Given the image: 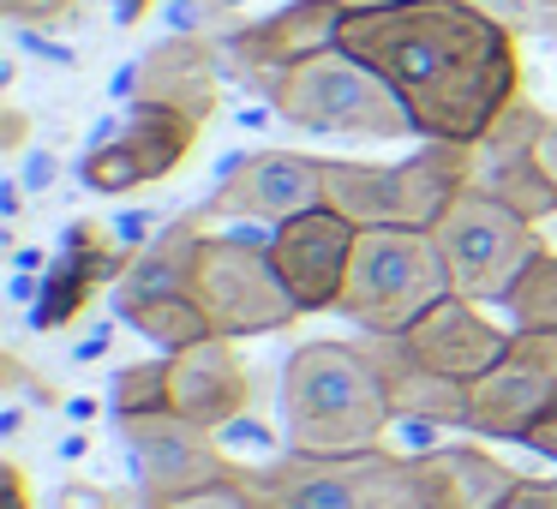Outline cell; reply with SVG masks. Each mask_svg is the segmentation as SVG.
<instances>
[{
  "instance_id": "6da1fadb",
  "label": "cell",
  "mask_w": 557,
  "mask_h": 509,
  "mask_svg": "<svg viewBox=\"0 0 557 509\" xmlns=\"http://www.w3.org/2000/svg\"><path fill=\"white\" fill-rule=\"evenodd\" d=\"M366 61L401 109L413 114L420 138L444 145H480L521 90V37L485 18L468 0H401L348 13L342 42Z\"/></svg>"
},
{
  "instance_id": "7a4b0ae2",
  "label": "cell",
  "mask_w": 557,
  "mask_h": 509,
  "mask_svg": "<svg viewBox=\"0 0 557 509\" xmlns=\"http://www.w3.org/2000/svg\"><path fill=\"white\" fill-rule=\"evenodd\" d=\"M282 432L294 456H360L384 449L389 420H401L377 372L372 342H306L282 365Z\"/></svg>"
},
{
  "instance_id": "3957f363",
  "label": "cell",
  "mask_w": 557,
  "mask_h": 509,
  "mask_svg": "<svg viewBox=\"0 0 557 509\" xmlns=\"http://www.w3.org/2000/svg\"><path fill=\"white\" fill-rule=\"evenodd\" d=\"M480 181V145L425 138L401 162H324V204L354 228H437L444 210Z\"/></svg>"
},
{
  "instance_id": "277c9868",
  "label": "cell",
  "mask_w": 557,
  "mask_h": 509,
  "mask_svg": "<svg viewBox=\"0 0 557 509\" xmlns=\"http://www.w3.org/2000/svg\"><path fill=\"white\" fill-rule=\"evenodd\" d=\"M264 97L300 133L377 138V145H389V138H420L413 133V114L401 109V97L366 61H354L348 49H324L312 61L288 66Z\"/></svg>"
},
{
  "instance_id": "5b68a950",
  "label": "cell",
  "mask_w": 557,
  "mask_h": 509,
  "mask_svg": "<svg viewBox=\"0 0 557 509\" xmlns=\"http://www.w3.org/2000/svg\"><path fill=\"white\" fill-rule=\"evenodd\" d=\"M437 300H449V270L432 228H360L348 294L336 312L366 336H401Z\"/></svg>"
},
{
  "instance_id": "8992f818",
  "label": "cell",
  "mask_w": 557,
  "mask_h": 509,
  "mask_svg": "<svg viewBox=\"0 0 557 509\" xmlns=\"http://www.w3.org/2000/svg\"><path fill=\"white\" fill-rule=\"evenodd\" d=\"M270 509H437L413 456L360 449V456H276L246 468Z\"/></svg>"
},
{
  "instance_id": "52a82bcc",
  "label": "cell",
  "mask_w": 557,
  "mask_h": 509,
  "mask_svg": "<svg viewBox=\"0 0 557 509\" xmlns=\"http://www.w3.org/2000/svg\"><path fill=\"white\" fill-rule=\"evenodd\" d=\"M432 240H437V252H444L449 294H461V300H473V306H485V300L504 306L509 288H516V276L533 264V252H545L540 222L516 216V210L497 204L480 186H468V193L444 210Z\"/></svg>"
},
{
  "instance_id": "ba28073f",
  "label": "cell",
  "mask_w": 557,
  "mask_h": 509,
  "mask_svg": "<svg viewBox=\"0 0 557 509\" xmlns=\"http://www.w3.org/2000/svg\"><path fill=\"white\" fill-rule=\"evenodd\" d=\"M193 300L205 306L210 330L228 342L246 336H276L300 318L276 276L270 240H246V234H205L193 252Z\"/></svg>"
},
{
  "instance_id": "9c48e42d",
  "label": "cell",
  "mask_w": 557,
  "mask_h": 509,
  "mask_svg": "<svg viewBox=\"0 0 557 509\" xmlns=\"http://www.w3.org/2000/svg\"><path fill=\"white\" fill-rule=\"evenodd\" d=\"M121 437H126L138 485H145V509L193 497V492H205V485H222V480L240 473V461L222 456L205 425L181 420V413H169V408L162 413H121Z\"/></svg>"
},
{
  "instance_id": "30bf717a",
  "label": "cell",
  "mask_w": 557,
  "mask_h": 509,
  "mask_svg": "<svg viewBox=\"0 0 557 509\" xmlns=\"http://www.w3.org/2000/svg\"><path fill=\"white\" fill-rule=\"evenodd\" d=\"M557 401V336L516 330L509 353L468 384V432L528 444V432Z\"/></svg>"
},
{
  "instance_id": "8fae6325",
  "label": "cell",
  "mask_w": 557,
  "mask_h": 509,
  "mask_svg": "<svg viewBox=\"0 0 557 509\" xmlns=\"http://www.w3.org/2000/svg\"><path fill=\"white\" fill-rule=\"evenodd\" d=\"M354 246H360V228L330 204L300 210V216L270 228V258H276V276L288 288V300L300 306V318L336 312L342 306L348 270H354Z\"/></svg>"
},
{
  "instance_id": "7c38bea8",
  "label": "cell",
  "mask_w": 557,
  "mask_h": 509,
  "mask_svg": "<svg viewBox=\"0 0 557 509\" xmlns=\"http://www.w3.org/2000/svg\"><path fill=\"white\" fill-rule=\"evenodd\" d=\"M198 133H205V121H193V114L157 109V102H133L126 126L109 145L90 150V157L78 162V174H85L90 193H109V198L138 193V186H150V181H169V174L198 150Z\"/></svg>"
},
{
  "instance_id": "4fadbf2b",
  "label": "cell",
  "mask_w": 557,
  "mask_h": 509,
  "mask_svg": "<svg viewBox=\"0 0 557 509\" xmlns=\"http://www.w3.org/2000/svg\"><path fill=\"white\" fill-rule=\"evenodd\" d=\"M342 25H348V0H288L282 13H264L252 25L228 30L222 54L252 90H270L288 66L312 61V54L336 49Z\"/></svg>"
},
{
  "instance_id": "5bb4252c",
  "label": "cell",
  "mask_w": 557,
  "mask_h": 509,
  "mask_svg": "<svg viewBox=\"0 0 557 509\" xmlns=\"http://www.w3.org/2000/svg\"><path fill=\"white\" fill-rule=\"evenodd\" d=\"M324 204V157L306 150H252L216 181V193L205 198L210 216H240V222H288L300 210Z\"/></svg>"
},
{
  "instance_id": "9a60e30c",
  "label": "cell",
  "mask_w": 557,
  "mask_h": 509,
  "mask_svg": "<svg viewBox=\"0 0 557 509\" xmlns=\"http://www.w3.org/2000/svg\"><path fill=\"white\" fill-rule=\"evenodd\" d=\"M401 348L413 353V360L425 365V372L437 377H456V384H473L480 372H492L497 360L509 353V330H497L492 318L480 312L473 300H461V294H449V300H437L432 312L420 318V324L401 330Z\"/></svg>"
},
{
  "instance_id": "2e32d148",
  "label": "cell",
  "mask_w": 557,
  "mask_h": 509,
  "mask_svg": "<svg viewBox=\"0 0 557 509\" xmlns=\"http://www.w3.org/2000/svg\"><path fill=\"white\" fill-rule=\"evenodd\" d=\"M246 408H252V372L240 365V348L228 336H205L169 353V413L216 432V425L240 420Z\"/></svg>"
},
{
  "instance_id": "e0dca14e",
  "label": "cell",
  "mask_w": 557,
  "mask_h": 509,
  "mask_svg": "<svg viewBox=\"0 0 557 509\" xmlns=\"http://www.w3.org/2000/svg\"><path fill=\"white\" fill-rule=\"evenodd\" d=\"M133 102L181 109L193 121H210L222 102V66L210 37H169L133 66Z\"/></svg>"
},
{
  "instance_id": "ac0fdd59",
  "label": "cell",
  "mask_w": 557,
  "mask_h": 509,
  "mask_svg": "<svg viewBox=\"0 0 557 509\" xmlns=\"http://www.w3.org/2000/svg\"><path fill=\"white\" fill-rule=\"evenodd\" d=\"M121 252L109 246V234H97L90 222H78L73 240H66L61 264L49 270V282H42V300H37V330H61L73 324L78 312H85L90 300H97L102 282H121Z\"/></svg>"
},
{
  "instance_id": "d6986e66",
  "label": "cell",
  "mask_w": 557,
  "mask_h": 509,
  "mask_svg": "<svg viewBox=\"0 0 557 509\" xmlns=\"http://www.w3.org/2000/svg\"><path fill=\"white\" fill-rule=\"evenodd\" d=\"M420 473L432 485V504L437 509H504L509 492L521 485L516 468L492 456V449H473V444H444V449H420Z\"/></svg>"
},
{
  "instance_id": "ffe728a7",
  "label": "cell",
  "mask_w": 557,
  "mask_h": 509,
  "mask_svg": "<svg viewBox=\"0 0 557 509\" xmlns=\"http://www.w3.org/2000/svg\"><path fill=\"white\" fill-rule=\"evenodd\" d=\"M377 353V372H384L389 384V401H396L401 420H425V425H456V432H468V384H456V377H437L425 372L420 360H413L408 348H401L396 336H366Z\"/></svg>"
},
{
  "instance_id": "44dd1931",
  "label": "cell",
  "mask_w": 557,
  "mask_h": 509,
  "mask_svg": "<svg viewBox=\"0 0 557 509\" xmlns=\"http://www.w3.org/2000/svg\"><path fill=\"white\" fill-rule=\"evenodd\" d=\"M545 145V138H540ZM540 145H521V150H480V193H492L497 204H509L516 216L545 222L557 216V169L545 162Z\"/></svg>"
},
{
  "instance_id": "7402d4cb",
  "label": "cell",
  "mask_w": 557,
  "mask_h": 509,
  "mask_svg": "<svg viewBox=\"0 0 557 509\" xmlns=\"http://www.w3.org/2000/svg\"><path fill=\"white\" fill-rule=\"evenodd\" d=\"M114 312H121L145 342H157V348H169V353L216 336L210 318H205V306L193 300V288H169V294H121L114 288Z\"/></svg>"
},
{
  "instance_id": "603a6c76",
  "label": "cell",
  "mask_w": 557,
  "mask_h": 509,
  "mask_svg": "<svg viewBox=\"0 0 557 509\" xmlns=\"http://www.w3.org/2000/svg\"><path fill=\"white\" fill-rule=\"evenodd\" d=\"M504 312H509V324L528 330V336H557V252L552 246L533 252V264L516 276Z\"/></svg>"
},
{
  "instance_id": "cb8c5ba5",
  "label": "cell",
  "mask_w": 557,
  "mask_h": 509,
  "mask_svg": "<svg viewBox=\"0 0 557 509\" xmlns=\"http://www.w3.org/2000/svg\"><path fill=\"white\" fill-rule=\"evenodd\" d=\"M162 408H169V360L126 365L114 377V420L121 413H162Z\"/></svg>"
},
{
  "instance_id": "d4e9b609",
  "label": "cell",
  "mask_w": 557,
  "mask_h": 509,
  "mask_svg": "<svg viewBox=\"0 0 557 509\" xmlns=\"http://www.w3.org/2000/svg\"><path fill=\"white\" fill-rule=\"evenodd\" d=\"M468 7H480L485 18H497V25L516 30V37L557 42V0H468Z\"/></svg>"
},
{
  "instance_id": "484cf974",
  "label": "cell",
  "mask_w": 557,
  "mask_h": 509,
  "mask_svg": "<svg viewBox=\"0 0 557 509\" xmlns=\"http://www.w3.org/2000/svg\"><path fill=\"white\" fill-rule=\"evenodd\" d=\"M157 509H270V497L252 485V473H234V480H222V485H205V492H193V497H174V504H157Z\"/></svg>"
},
{
  "instance_id": "4316f807",
  "label": "cell",
  "mask_w": 557,
  "mask_h": 509,
  "mask_svg": "<svg viewBox=\"0 0 557 509\" xmlns=\"http://www.w3.org/2000/svg\"><path fill=\"white\" fill-rule=\"evenodd\" d=\"M78 0H0V13L13 18V25H54V18H66Z\"/></svg>"
},
{
  "instance_id": "83f0119b",
  "label": "cell",
  "mask_w": 557,
  "mask_h": 509,
  "mask_svg": "<svg viewBox=\"0 0 557 509\" xmlns=\"http://www.w3.org/2000/svg\"><path fill=\"white\" fill-rule=\"evenodd\" d=\"M504 509H557V473L552 480H521Z\"/></svg>"
},
{
  "instance_id": "f1b7e54d",
  "label": "cell",
  "mask_w": 557,
  "mask_h": 509,
  "mask_svg": "<svg viewBox=\"0 0 557 509\" xmlns=\"http://www.w3.org/2000/svg\"><path fill=\"white\" fill-rule=\"evenodd\" d=\"M54 509H121V504H114V492H102V485L73 480V485L61 492V504H54Z\"/></svg>"
},
{
  "instance_id": "f546056e",
  "label": "cell",
  "mask_w": 557,
  "mask_h": 509,
  "mask_svg": "<svg viewBox=\"0 0 557 509\" xmlns=\"http://www.w3.org/2000/svg\"><path fill=\"white\" fill-rule=\"evenodd\" d=\"M528 449H540L545 461H557V401H552V413H545V420L528 432Z\"/></svg>"
},
{
  "instance_id": "4dcf8cb0",
  "label": "cell",
  "mask_w": 557,
  "mask_h": 509,
  "mask_svg": "<svg viewBox=\"0 0 557 509\" xmlns=\"http://www.w3.org/2000/svg\"><path fill=\"white\" fill-rule=\"evenodd\" d=\"M7 504L30 509V485H25V468H18V461H7Z\"/></svg>"
},
{
  "instance_id": "1f68e13d",
  "label": "cell",
  "mask_w": 557,
  "mask_h": 509,
  "mask_svg": "<svg viewBox=\"0 0 557 509\" xmlns=\"http://www.w3.org/2000/svg\"><path fill=\"white\" fill-rule=\"evenodd\" d=\"M114 7H121V25H138L150 13V0H114Z\"/></svg>"
},
{
  "instance_id": "d6a6232c",
  "label": "cell",
  "mask_w": 557,
  "mask_h": 509,
  "mask_svg": "<svg viewBox=\"0 0 557 509\" xmlns=\"http://www.w3.org/2000/svg\"><path fill=\"white\" fill-rule=\"evenodd\" d=\"M540 150H545V162H552V169H557V121L545 126V145H540Z\"/></svg>"
},
{
  "instance_id": "836d02e7",
  "label": "cell",
  "mask_w": 557,
  "mask_h": 509,
  "mask_svg": "<svg viewBox=\"0 0 557 509\" xmlns=\"http://www.w3.org/2000/svg\"><path fill=\"white\" fill-rule=\"evenodd\" d=\"M372 7H401V0H348V13H372Z\"/></svg>"
},
{
  "instance_id": "e575fe53",
  "label": "cell",
  "mask_w": 557,
  "mask_h": 509,
  "mask_svg": "<svg viewBox=\"0 0 557 509\" xmlns=\"http://www.w3.org/2000/svg\"><path fill=\"white\" fill-rule=\"evenodd\" d=\"M198 7H210V13H228L234 0H198Z\"/></svg>"
}]
</instances>
